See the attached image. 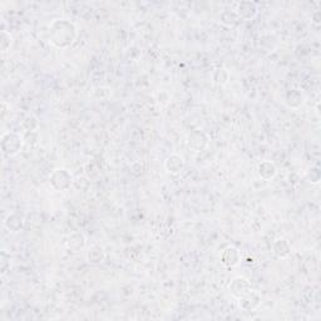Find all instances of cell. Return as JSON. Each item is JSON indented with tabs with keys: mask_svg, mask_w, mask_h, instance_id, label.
<instances>
[{
	"mask_svg": "<svg viewBox=\"0 0 321 321\" xmlns=\"http://www.w3.org/2000/svg\"><path fill=\"white\" fill-rule=\"evenodd\" d=\"M86 260L90 265H101L106 260V251L101 245H92L88 249Z\"/></svg>",
	"mask_w": 321,
	"mask_h": 321,
	"instance_id": "cell-13",
	"label": "cell"
},
{
	"mask_svg": "<svg viewBox=\"0 0 321 321\" xmlns=\"http://www.w3.org/2000/svg\"><path fill=\"white\" fill-rule=\"evenodd\" d=\"M210 142V137L206 132L203 130H193L190 133L188 138H187V147L195 153H201L207 148Z\"/></svg>",
	"mask_w": 321,
	"mask_h": 321,
	"instance_id": "cell-4",
	"label": "cell"
},
{
	"mask_svg": "<svg viewBox=\"0 0 321 321\" xmlns=\"http://www.w3.org/2000/svg\"><path fill=\"white\" fill-rule=\"evenodd\" d=\"M235 11L237 13L240 21H251L258 14V8L254 2L246 0V2L238 3Z\"/></svg>",
	"mask_w": 321,
	"mask_h": 321,
	"instance_id": "cell-7",
	"label": "cell"
},
{
	"mask_svg": "<svg viewBox=\"0 0 321 321\" xmlns=\"http://www.w3.org/2000/svg\"><path fill=\"white\" fill-rule=\"evenodd\" d=\"M184 167H186L184 158L181 155H177V153H172L164 161V169L169 175L180 176L184 171Z\"/></svg>",
	"mask_w": 321,
	"mask_h": 321,
	"instance_id": "cell-6",
	"label": "cell"
},
{
	"mask_svg": "<svg viewBox=\"0 0 321 321\" xmlns=\"http://www.w3.org/2000/svg\"><path fill=\"white\" fill-rule=\"evenodd\" d=\"M311 21H312V23H314V24H316V25L320 24L321 23V11L320 10H316V11H314V13H312Z\"/></svg>",
	"mask_w": 321,
	"mask_h": 321,
	"instance_id": "cell-23",
	"label": "cell"
},
{
	"mask_svg": "<svg viewBox=\"0 0 321 321\" xmlns=\"http://www.w3.org/2000/svg\"><path fill=\"white\" fill-rule=\"evenodd\" d=\"M23 141H24V144L27 147H35L39 143V136L36 130H34V132H24Z\"/></svg>",
	"mask_w": 321,
	"mask_h": 321,
	"instance_id": "cell-21",
	"label": "cell"
},
{
	"mask_svg": "<svg viewBox=\"0 0 321 321\" xmlns=\"http://www.w3.org/2000/svg\"><path fill=\"white\" fill-rule=\"evenodd\" d=\"M11 268V258L10 255L7 251H2L0 254V274L2 276L8 274V271H10Z\"/></svg>",
	"mask_w": 321,
	"mask_h": 321,
	"instance_id": "cell-20",
	"label": "cell"
},
{
	"mask_svg": "<svg viewBox=\"0 0 321 321\" xmlns=\"http://www.w3.org/2000/svg\"><path fill=\"white\" fill-rule=\"evenodd\" d=\"M65 243H67V249L69 250L70 252H73V254H78V252H81L82 250L86 247V243H87L86 236L82 234V232L75 231L68 236L67 242Z\"/></svg>",
	"mask_w": 321,
	"mask_h": 321,
	"instance_id": "cell-10",
	"label": "cell"
},
{
	"mask_svg": "<svg viewBox=\"0 0 321 321\" xmlns=\"http://www.w3.org/2000/svg\"><path fill=\"white\" fill-rule=\"evenodd\" d=\"M308 178L311 184H319L321 181V171L317 166H312L308 171Z\"/></svg>",
	"mask_w": 321,
	"mask_h": 321,
	"instance_id": "cell-22",
	"label": "cell"
},
{
	"mask_svg": "<svg viewBox=\"0 0 321 321\" xmlns=\"http://www.w3.org/2000/svg\"><path fill=\"white\" fill-rule=\"evenodd\" d=\"M220 258H221V263H222L225 268L231 269V268H235V266H237L238 263L241 262V254L236 247L230 246L223 250Z\"/></svg>",
	"mask_w": 321,
	"mask_h": 321,
	"instance_id": "cell-9",
	"label": "cell"
},
{
	"mask_svg": "<svg viewBox=\"0 0 321 321\" xmlns=\"http://www.w3.org/2000/svg\"><path fill=\"white\" fill-rule=\"evenodd\" d=\"M243 261H245V263H247V265H252V263H255L254 256L250 257V255H247V256L243 258Z\"/></svg>",
	"mask_w": 321,
	"mask_h": 321,
	"instance_id": "cell-24",
	"label": "cell"
},
{
	"mask_svg": "<svg viewBox=\"0 0 321 321\" xmlns=\"http://www.w3.org/2000/svg\"><path fill=\"white\" fill-rule=\"evenodd\" d=\"M78 36L75 24L68 19H55L49 25V42L56 49H68Z\"/></svg>",
	"mask_w": 321,
	"mask_h": 321,
	"instance_id": "cell-1",
	"label": "cell"
},
{
	"mask_svg": "<svg viewBox=\"0 0 321 321\" xmlns=\"http://www.w3.org/2000/svg\"><path fill=\"white\" fill-rule=\"evenodd\" d=\"M50 187L56 192H64L68 191L70 187L74 183V178H73L72 173L65 168H55L50 172L49 177Z\"/></svg>",
	"mask_w": 321,
	"mask_h": 321,
	"instance_id": "cell-2",
	"label": "cell"
},
{
	"mask_svg": "<svg viewBox=\"0 0 321 321\" xmlns=\"http://www.w3.org/2000/svg\"><path fill=\"white\" fill-rule=\"evenodd\" d=\"M285 104L291 109H299V108L304 104V101H305V97H304L303 92L297 88H292V89L288 90L285 93Z\"/></svg>",
	"mask_w": 321,
	"mask_h": 321,
	"instance_id": "cell-12",
	"label": "cell"
},
{
	"mask_svg": "<svg viewBox=\"0 0 321 321\" xmlns=\"http://www.w3.org/2000/svg\"><path fill=\"white\" fill-rule=\"evenodd\" d=\"M21 127L24 132H34V130L39 128V119L33 115L27 116V117L22 121Z\"/></svg>",
	"mask_w": 321,
	"mask_h": 321,
	"instance_id": "cell-18",
	"label": "cell"
},
{
	"mask_svg": "<svg viewBox=\"0 0 321 321\" xmlns=\"http://www.w3.org/2000/svg\"><path fill=\"white\" fill-rule=\"evenodd\" d=\"M291 243L288 240H285V238H278L272 245V254L275 255V257L280 258V260L288 258L291 255Z\"/></svg>",
	"mask_w": 321,
	"mask_h": 321,
	"instance_id": "cell-14",
	"label": "cell"
},
{
	"mask_svg": "<svg viewBox=\"0 0 321 321\" xmlns=\"http://www.w3.org/2000/svg\"><path fill=\"white\" fill-rule=\"evenodd\" d=\"M229 79L230 74L225 68H217V69H215V72L212 73V81H214L216 86L220 87L226 86V84L229 83Z\"/></svg>",
	"mask_w": 321,
	"mask_h": 321,
	"instance_id": "cell-17",
	"label": "cell"
},
{
	"mask_svg": "<svg viewBox=\"0 0 321 321\" xmlns=\"http://www.w3.org/2000/svg\"><path fill=\"white\" fill-rule=\"evenodd\" d=\"M261 304V295L256 291H250L249 294L243 297L238 299V308L245 312H251L260 306Z\"/></svg>",
	"mask_w": 321,
	"mask_h": 321,
	"instance_id": "cell-8",
	"label": "cell"
},
{
	"mask_svg": "<svg viewBox=\"0 0 321 321\" xmlns=\"http://www.w3.org/2000/svg\"><path fill=\"white\" fill-rule=\"evenodd\" d=\"M257 175L261 180L271 181L276 177L277 167L274 162L262 161L257 164Z\"/></svg>",
	"mask_w": 321,
	"mask_h": 321,
	"instance_id": "cell-11",
	"label": "cell"
},
{
	"mask_svg": "<svg viewBox=\"0 0 321 321\" xmlns=\"http://www.w3.org/2000/svg\"><path fill=\"white\" fill-rule=\"evenodd\" d=\"M251 290H252L251 284H250V281L243 276H237V277L232 278L231 282L229 284L230 294H231L232 296L237 300L249 294Z\"/></svg>",
	"mask_w": 321,
	"mask_h": 321,
	"instance_id": "cell-5",
	"label": "cell"
},
{
	"mask_svg": "<svg viewBox=\"0 0 321 321\" xmlns=\"http://www.w3.org/2000/svg\"><path fill=\"white\" fill-rule=\"evenodd\" d=\"M13 42V35L8 30H2V34H0V48H2L3 53L8 52L10 49Z\"/></svg>",
	"mask_w": 321,
	"mask_h": 321,
	"instance_id": "cell-19",
	"label": "cell"
},
{
	"mask_svg": "<svg viewBox=\"0 0 321 321\" xmlns=\"http://www.w3.org/2000/svg\"><path fill=\"white\" fill-rule=\"evenodd\" d=\"M220 22L222 23L225 27H234V25H236L238 22H240V18H238L237 13H236L235 10L226 9L221 13Z\"/></svg>",
	"mask_w": 321,
	"mask_h": 321,
	"instance_id": "cell-16",
	"label": "cell"
},
{
	"mask_svg": "<svg viewBox=\"0 0 321 321\" xmlns=\"http://www.w3.org/2000/svg\"><path fill=\"white\" fill-rule=\"evenodd\" d=\"M23 136L18 135L15 132H7L2 136L0 139V146H2V152L5 157H14L18 155L23 148Z\"/></svg>",
	"mask_w": 321,
	"mask_h": 321,
	"instance_id": "cell-3",
	"label": "cell"
},
{
	"mask_svg": "<svg viewBox=\"0 0 321 321\" xmlns=\"http://www.w3.org/2000/svg\"><path fill=\"white\" fill-rule=\"evenodd\" d=\"M4 226L9 232L16 234V232H21L24 229V220H23L21 215L9 214L7 216V218H5Z\"/></svg>",
	"mask_w": 321,
	"mask_h": 321,
	"instance_id": "cell-15",
	"label": "cell"
}]
</instances>
